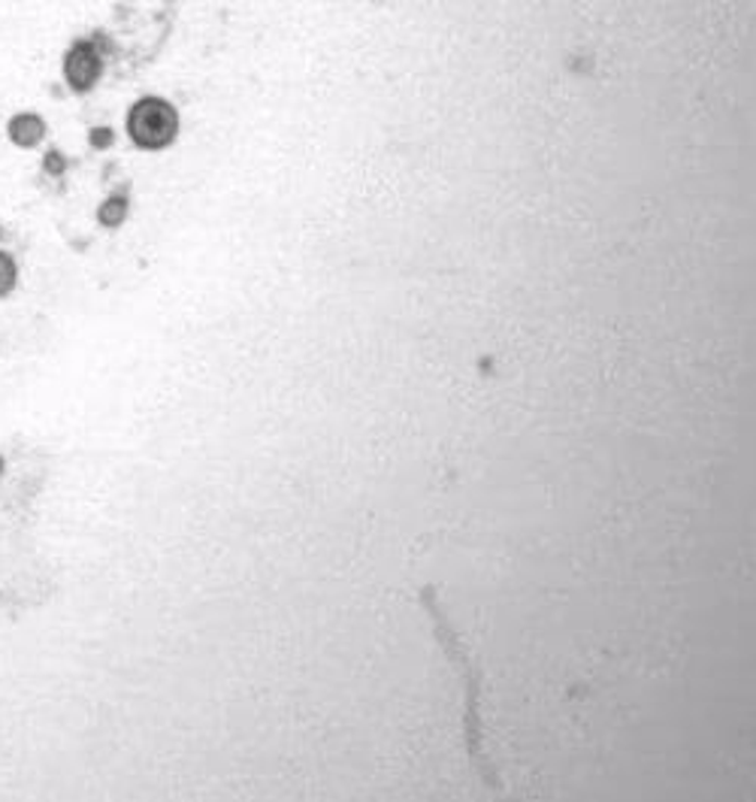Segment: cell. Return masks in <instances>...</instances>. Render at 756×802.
Wrapping results in <instances>:
<instances>
[{
    "mask_svg": "<svg viewBox=\"0 0 756 802\" xmlns=\"http://www.w3.org/2000/svg\"><path fill=\"white\" fill-rule=\"evenodd\" d=\"M179 131L176 109L170 107L161 97H146L139 100L131 116H127V134L139 149H163L173 143Z\"/></svg>",
    "mask_w": 756,
    "mask_h": 802,
    "instance_id": "6da1fadb",
    "label": "cell"
},
{
    "mask_svg": "<svg viewBox=\"0 0 756 802\" xmlns=\"http://www.w3.org/2000/svg\"><path fill=\"white\" fill-rule=\"evenodd\" d=\"M100 52H97L95 42H73L70 46L68 58H64V76L73 92H88L95 88V82L100 80Z\"/></svg>",
    "mask_w": 756,
    "mask_h": 802,
    "instance_id": "7a4b0ae2",
    "label": "cell"
},
{
    "mask_svg": "<svg viewBox=\"0 0 756 802\" xmlns=\"http://www.w3.org/2000/svg\"><path fill=\"white\" fill-rule=\"evenodd\" d=\"M42 136H46V124H42L37 112H19L10 122V139L22 149H31V146L42 143Z\"/></svg>",
    "mask_w": 756,
    "mask_h": 802,
    "instance_id": "3957f363",
    "label": "cell"
},
{
    "mask_svg": "<svg viewBox=\"0 0 756 802\" xmlns=\"http://www.w3.org/2000/svg\"><path fill=\"white\" fill-rule=\"evenodd\" d=\"M124 212H127L124 197H109L107 204L100 206V221L109 224V228H115V224H122L124 221Z\"/></svg>",
    "mask_w": 756,
    "mask_h": 802,
    "instance_id": "277c9868",
    "label": "cell"
},
{
    "mask_svg": "<svg viewBox=\"0 0 756 802\" xmlns=\"http://www.w3.org/2000/svg\"><path fill=\"white\" fill-rule=\"evenodd\" d=\"M15 288V264L10 255L0 252V297H7Z\"/></svg>",
    "mask_w": 756,
    "mask_h": 802,
    "instance_id": "5b68a950",
    "label": "cell"
}]
</instances>
